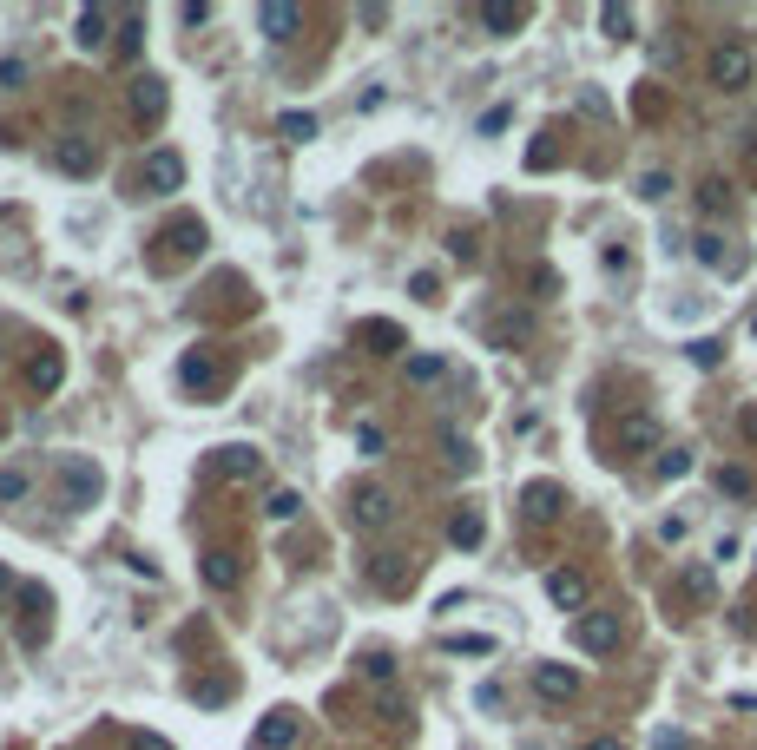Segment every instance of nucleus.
Returning a JSON list of instances; mask_svg holds the SVG:
<instances>
[{"mask_svg": "<svg viewBox=\"0 0 757 750\" xmlns=\"http://www.w3.org/2000/svg\"><path fill=\"white\" fill-rule=\"evenodd\" d=\"M264 514H270V520H297V514H303V500L290 494V487H277V494H270V507H264Z\"/></svg>", "mask_w": 757, "mask_h": 750, "instance_id": "obj_27", "label": "nucleus"}, {"mask_svg": "<svg viewBox=\"0 0 757 750\" xmlns=\"http://www.w3.org/2000/svg\"><path fill=\"white\" fill-rule=\"evenodd\" d=\"M53 165H60L66 178H93L99 152H93V139H60V145H53Z\"/></svg>", "mask_w": 757, "mask_h": 750, "instance_id": "obj_9", "label": "nucleus"}, {"mask_svg": "<svg viewBox=\"0 0 757 750\" xmlns=\"http://www.w3.org/2000/svg\"><path fill=\"white\" fill-rule=\"evenodd\" d=\"M600 27H606V40H632L639 14H632V7H619V0H606V7H600Z\"/></svg>", "mask_w": 757, "mask_h": 750, "instance_id": "obj_18", "label": "nucleus"}, {"mask_svg": "<svg viewBox=\"0 0 757 750\" xmlns=\"http://www.w3.org/2000/svg\"><path fill=\"white\" fill-rule=\"evenodd\" d=\"M349 520H356L363 533H382L395 520V494L382 481H356V487H349Z\"/></svg>", "mask_w": 757, "mask_h": 750, "instance_id": "obj_1", "label": "nucleus"}, {"mask_svg": "<svg viewBox=\"0 0 757 750\" xmlns=\"http://www.w3.org/2000/svg\"><path fill=\"white\" fill-rule=\"evenodd\" d=\"M33 382H40V389H53V382H60V356H53V349L33 362Z\"/></svg>", "mask_w": 757, "mask_h": 750, "instance_id": "obj_31", "label": "nucleus"}, {"mask_svg": "<svg viewBox=\"0 0 757 750\" xmlns=\"http://www.w3.org/2000/svg\"><path fill=\"white\" fill-rule=\"evenodd\" d=\"M665 191H672V178H665V172H646V178H639V198H665Z\"/></svg>", "mask_w": 757, "mask_h": 750, "instance_id": "obj_34", "label": "nucleus"}, {"mask_svg": "<svg viewBox=\"0 0 757 750\" xmlns=\"http://www.w3.org/2000/svg\"><path fill=\"white\" fill-rule=\"evenodd\" d=\"M521 507H527V520H540V527H547V520H560V507H567V494H560L553 481H534V487L521 494Z\"/></svg>", "mask_w": 757, "mask_h": 750, "instance_id": "obj_11", "label": "nucleus"}, {"mask_svg": "<svg viewBox=\"0 0 757 750\" xmlns=\"http://www.w3.org/2000/svg\"><path fill=\"white\" fill-rule=\"evenodd\" d=\"M534 691L547 704H567V698H580V672L573 665H534Z\"/></svg>", "mask_w": 757, "mask_h": 750, "instance_id": "obj_6", "label": "nucleus"}, {"mask_svg": "<svg viewBox=\"0 0 757 750\" xmlns=\"http://www.w3.org/2000/svg\"><path fill=\"white\" fill-rule=\"evenodd\" d=\"M277 139H284V145H310L316 139V119H310V112H284V119H277Z\"/></svg>", "mask_w": 757, "mask_h": 750, "instance_id": "obj_20", "label": "nucleus"}, {"mask_svg": "<svg viewBox=\"0 0 757 750\" xmlns=\"http://www.w3.org/2000/svg\"><path fill=\"white\" fill-rule=\"evenodd\" d=\"M619 639H626L619 612H580V619H573V645H580V652H619Z\"/></svg>", "mask_w": 757, "mask_h": 750, "instance_id": "obj_2", "label": "nucleus"}, {"mask_svg": "<svg viewBox=\"0 0 757 750\" xmlns=\"http://www.w3.org/2000/svg\"><path fill=\"white\" fill-rule=\"evenodd\" d=\"M178 382H185V389H218V362L211 356H185L178 362Z\"/></svg>", "mask_w": 757, "mask_h": 750, "instance_id": "obj_16", "label": "nucleus"}, {"mask_svg": "<svg viewBox=\"0 0 757 750\" xmlns=\"http://www.w3.org/2000/svg\"><path fill=\"white\" fill-rule=\"evenodd\" d=\"M442 454H448V468L474 474V441L468 435H455V428H448V435H442Z\"/></svg>", "mask_w": 757, "mask_h": 750, "instance_id": "obj_24", "label": "nucleus"}, {"mask_svg": "<svg viewBox=\"0 0 757 750\" xmlns=\"http://www.w3.org/2000/svg\"><path fill=\"white\" fill-rule=\"evenodd\" d=\"M231 698V678H211V685H198V704H224Z\"/></svg>", "mask_w": 757, "mask_h": 750, "instance_id": "obj_35", "label": "nucleus"}, {"mask_svg": "<svg viewBox=\"0 0 757 750\" xmlns=\"http://www.w3.org/2000/svg\"><path fill=\"white\" fill-rule=\"evenodd\" d=\"M132 106L139 112H165V86H158V79H132Z\"/></svg>", "mask_w": 757, "mask_h": 750, "instance_id": "obj_25", "label": "nucleus"}, {"mask_svg": "<svg viewBox=\"0 0 757 750\" xmlns=\"http://www.w3.org/2000/svg\"><path fill=\"white\" fill-rule=\"evenodd\" d=\"M0 500H27V474L20 468H0Z\"/></svg>", "mask_w": 757, "mask_h": 750, "instance_id": "obj_30", "label": "nucleus"}, {"mask_svg": "<svg viewBox=\"0 0 757 750\" xmlns=\"http://www.w3.org/2000/svg\"><path fill=\"white\" fill-rule=\"evenodd\" d=\"M448 652H461V658H494V639H488V632H461V639H448Z\"/></svg>", "mask_w": 757, "mask_h": 750, "instance_id": "obj_26", "label": "nucleus"}, {"mask_svg": "<svg viewBox=\"0 0 757 750\" xmlns=\"http://www.w3.org/2000/svg\"><path fill=\"white\" fill-rule=\"evenodd\" d=\"M698 204H705V211H725V204H731V185H725V178H705V185H698Z\"/></svg>", "mask_w": 757, "mask_h": 750, "instance_id": "obj_28", "label": "nucleus"}, {"mask_svg": "<svg viewBox=\"0 0 757 750\" xmlns=\"http://www.w3.org/2000/svg\"><path fill=\"white\" fill-rule=\"evenodd\" d=\"M363 672L376 678V685H389V678H395V658H382V652H376V658H369V665H363Z\"/></svg>", "mask_w": 757, "mask_h": 750, "instance_id": "obj_37", "label": "nucleus"}, {"mask_svg": "<svg viewBox=\"0 0 757 750\" xmlns=\"http://www.w3.org/2000/svg\"><path fill=\"white\" fill-rule=\"evenodd\" d=\"M619 448H626V454L659 448V422H652V415H626V422H619Z\"/></svg>", "mask_w": 757, "mask_h": 750, "instance_id": "obj_12", "label": "nucleus"}, {"mask_svg": "<svg viewBox=\"0 0 757 750\" xmlns=\"http://www.w3.org/2000/svg\"><path fill=\"white\" fill-rule=\"evenodd\" d=\"M718 487H725V494H738V500H744V494H751L757 481H751V474H744V468H718Z\"/></svg>", "mask_w": 757, "mask_h": 750, "instance_id": "obj_29", "label": "nucleus"}, {"mask_svg": "<svg viewBox=\"0 0 757 750\" xmlns=\"http://www.w3.org/2000/svg\"><path fill=\"white\" fill-rule=\"evenodd\" d=\"M409 375H415V382H435V375H442V362H435V356H415Z\"/></svg>", "mask_w": 757, "mask_h": 750, "instance_id": "obj_36", "label": "nucleus"}, {"mask_svg": "<svg viewBox=\"0 0 757 750\" xmlns=\"http://www.w3.org/2000/svg\"><path fill=\"white\" fill-rule=\"evenodd\" d=\"M527 20V7H507V0H488V7H481V27L488 33H514Z\"/></svg>", "mask_w": 757, "mask_h": 750, "instance_id": "obj_17", "label": "nucleus"}, {"mask_svg": "<svg viewBox=\"0 0 757 750\" xmlns=\"http://www.w3.org/2000/svg\"><path fill=\"white\" fill-rule=\"evenodd\" d=\"M7 586H14V573H7V566H0V593H7Z\"/></svg>", "mask_w": 757, "mask_h": 750, "instance_id": "obj_40", "label": "nucleus"}, {"mask_svg": "<svg viewBox=\"0 0 757 750\" xmlns=\"http://www.w3.org/2000/svg\"><path fill=\"white\" fill-rule=\"evenodd\" d=\"M178 14H185V27H205V20H211V7H205V0H185Z\"/></svg>", "mask_w": 757, "mask_h": 750, "instance_id": "obj_38", "label": "nucleus"}, {"mask_svg": "<svg viewBox=\"0 0 757 750\" xmlns=\"http://www.w3.org/2000/svg\"><path fill=\"white\" fill-rule=\"evenodd\" d=\"M698 257H705V264H725V237L705 231V237H698Z\"/></svg>", "mask_w": 757, "mask_h": 750, "instance_id": "obj_32", "label": "nucleus"}, {"mask_svg": "<svg viewBox=\"0 0 757 750\" xmlns=\"http://www.w3.org/2000/svg\"><path fill=\"white\" fill-rule=\"evenodd\" d=\"M60 487H66V507H93L99 500V468L93 461H60Z\"/></svg>", "mask_w": 757, "mask_h": 750, "instance_id": "obj_5", "label": "nucleus"}, {"mask_svg": "<svg viewBox=\"0 0 757 750\" xmlns=\"http://www.w3.org/2000/svg\"><path fill=\"white\" fill-rule=\"evenodd\" d=\"M547 599H553V606H567V612H580V606H586V573H573V566H553V573H547Z\"/></svg>", "mask_w": 757, "mask_h": 750, "instance_id": "obj_10", "label": "nucleus"}, {"mask_svg": "<svg viewBox=\"0 0 757 750\" xmlns=\"http://www.w3.org/2000/svg\"><path fill=\"white\" fill-rule=\"evenodd\" d=\"M356 448H363V454H382V428L376 422H356Z\"/></svg>", "mask_w": 757, "mask_h": 750, "instance_id": "obj_33", "label": "nucleus"}, {"mask_svg": "<svg viewBox=\"0 0 757 750\" xmlns=\"http://www.w3.org/2000/svg\"><path fill=\"white\" fill-rule=\"evenodd\" d=\"M20 86H33V60L7 53V60H0V93H20Z\"/></svg>", "mask_w": 757, "mask_h": 750, "instance_id": "obj_23", "label": "nucleus"}, {"mask_svg": "<svg viewBox=\"0 0 757 750\" xmlns=\"http://www.w3.org/2000/svg\"><path fill=\"white\" fill-rule=\"evenodd\" d=\"M264 468V454L244 448V441H231V448H218V474H231V481H244V474Z\"/></svg>", "mask_w": 757, "mask_h": 750, "instance_id": "obj_13", "label": "nucleus"}, {"mask_svg": "<svg viewBox=\"0 0 757 750\" xmlns=\"http://www.w3.org/2000/svg\"><path fill=\"white\" fill-rule=\"evenodd\" d=\"M257 27H264V40H290V33L303 27V7H290V0H264V7H257Z\"/></svg>", "mask_w": 757, "mask_h": 750, "instance_id": "obj_8", "label": "nucleus"}, {"mask_svg": "<svg viewBox=\"0 0 757 750\" xmlns=\"http://www.w3.org/2000/svg\"><path fill=\"white\" fill-rule=\"evenodd\" d=\"M178 185H185V158H178L172 145L145 152V191H158V198H165V191H178Z\"/></svg>", "mask_w": 757, "mask_h": 750, "instance_id": "obj_4", "label": "nucleus"}, {"mask_svg": "<svg viewBox=\"0 0 757 750\" xmlns=\"http://www.w3.org/2000/svg\"><path fill=\"white\" fill-rule=\"evenodd\" d=\"M205 579L218 586V593H231L237 586V553H205Z\"/></svg>", "mask_w": 757, "mask_h": 750, "instance_id": "obj_21", "label": "nucleus"}, {"mask_svg": "<svg viewBox=\"0 0 757 750\" xmlns=\"http://www.w3.org/2000/svg\"><path fill=\"white\" fill-rule=\"evenodd\" d=\"M297 731H303V718H297V711H270V718L257 724L251 750H290V744H297Z\"/></svg>", "mask_w": 757, "mask_h": 750, "instance_id": "obj_7", "label": "nucleus"}, {"mask_svg": "<svg viewBox=\"0 0 757 750\" xmlns=\"http://www.w3.org/2000/svg\"><path fill=\"white\" fill-rule=\"evenodd\" d=\"M751 53L738 47V40H725V47L711 53V86H718V93H744V86H751Z\"/></svg>", "mask_w": 757, "mask_h": 750, "instance_id": "obj_3", "label": "nucleus"}, {"mask_svg": "<svg viewBox=\"0 0 757 750\" xmlns=\"http://www.w3.org/2000/svg\"><path fill=\"white\" fill-rule=\"evenodd\" d=\"M652 474H659V481H679V474H692V448H659Z\"/></svg>", "mask_w": 757, "mask_h": 750, "instance_id": "obj_22", "label": "nucleus"}, {"mask_svg": "<svg viewBox=\"0 0 757 750\" xmlns=\"http://www.w3.org/2000/svg\"><path fill=\"white\" fill-rule=\"evenodd\" d=\"M586 750H626V744H619V737H593V744H586Z\"/></svg>", "mask_w": 757, "mask_h": 750, "instance_id": "obj_39", "label": "nucleus"}, {"mask_svg": "<svg viewBox=\"0 0 757 750\" xmlns=\"http://www.w3.org/2000/svg\"><path fill=\"white\" fill-rule=\"evenodd\" d=\"M106 27H112V7H79V47L86 53L106 47Z\"/></svg>", "mask_w": 757, "mask_h": 750, "instance_id": "obj_14", "label": "nucleus"}, {"mask_svg": "<svg viewBox=\"0 0 757 750\" xmlns=\"http://www.w3.org/2000/svg\"><path fill=\"white\" fill-rule=\"evenodd\" d=\"M679 593H685V599H698V606H705V599L718 593V579H711V566H685V573H679Z\"/></svg>", "mask_w": 757, "mask_h": 750, "instance_id": "obj_19", "label": "nucleus"}, {"mask_svg": "<svg viewBox=\"0 0 757 750\" xmlns=\"http://www.w3.org/2000/svg\"><path fill=\"white\" fill-rule=\"evenodd\" d=\"M448 540H455V547H481V540H488V520H481V507H461V514L448 520Z\"/></svg>", "mask_w": 757, "mask_h": 750, "instance_id": "obj_15", "label": "nucleus"}]
</instances>
